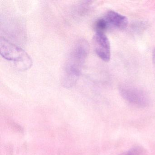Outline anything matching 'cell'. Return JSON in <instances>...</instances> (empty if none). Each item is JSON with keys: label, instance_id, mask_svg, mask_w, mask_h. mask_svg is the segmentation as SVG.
<instances>
[{"label": "cell", "instance_id": "4", "mask_svg": "<svg viewBox=\"0 0 155 155\" xmlns=\"http://www.w3.org/2000/svg\"><path fill=\"white\" fill-rule=\"evenodd\" d=\"M120 92L122 97L130 103L139 106L147 105L146 96L137 89L124 86L120 88Z\"/></svg>", "mask_w": 155, "mask_h": 155}, {"label": "cell", "instance_id": "1", "mask_svg": "<svg viewBox=\"0 0 155 155\" xmlns=\"http://www.w3.org/2000/svg\"><path fill=\"white\" fill-rule=\"evenodd\" d=\"M89 52V45L86 40L81 39L74 44L63 69L61 79L63 87L69 88L76 85Z\"/></svg>", "mask_w": 155, "mask_h": 155}, {"label": "cell", "instance_id": "6", "mask_svg": "<svg viewBox=\"0 0 155 155\" xmlns=\"http://www.w3.org/2000/svg\"><path fill=\"white\" fill-rule=\"evenodd\" d=\"M94 29L96 32L105 33L110 28V25L104 17L99 18L94 23Z\"/></svg>", "mask_w": 155, "mask_h": 155}, {"label": "cell", "instance_id": "5", "mask_svg": "<svg viewBox=\"0 0 155 155\" xmlns=\"http://www.w3.org/2000/svg\"><path fill=\"white\" fill-rule=\"evenodd\" d=\"M103 17L110 25L118 29L126 28L128 25V19L125 16L113 11H109Z\"/></svg>", "mask_w": 155, "mask_h": 155}, {"label": "cell", "instance_id": "7", "mask_svg": "<svg viewBox=\"0 0 155 155\" xmlns=\"http://www.w3.org/2000/svg\"><path fill=\"white\" fill-rule=\"evenodd\" d=\"M143 150L140 147L132 148L122 155H143Z\"/></svg>", "mask_w": 155, "mask_h": 155}, {"label": "cell", "instance_id": "3", "mask_svg": "<svg viewBox=\"0 0 155 155\" xmlns=\"http://www.w3.org/2000/svg\"><path fill=\"white\" fill-rule=\"evenodd\" d=\"M93 43L99 58L105 62H108L110 59V43L105 33L96 32L93 37Z\"/></svg>", "mask_w": 155, "mask_h": 155}, {"label": "cell", "instance_id": "2", "mask_svg": "<svg viewBox=\"0 0 155 155\" xmlns=\"http://www.w3.org/2000/svg\"><path fill=\"white\" fill-rule=\"evenodd\" d=\"M0 53L5 59L14 62L20 70H27L32 66V59L24 50L2 37L0 40Z\"/></svg>", "mask_w": 155, "mask_h": 155}, {"label": "cell", "instance_id": "8", "mask_svg": "<svg viewBox=\"0 0 155 155\" xmlns=\"http://www.w3.org/2000/svg\"><path fill=\"white\" fill-rule=\"evenodd\" d=\"M152 61L155 68V49H154L152 51Z\"/></svg>", "mask_w": 155, "mask_h": 155}]
</instances>
